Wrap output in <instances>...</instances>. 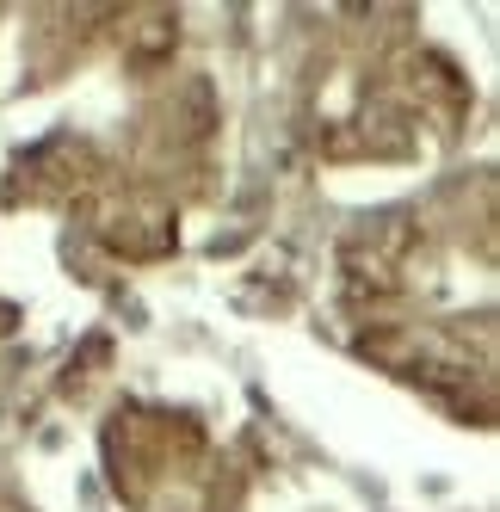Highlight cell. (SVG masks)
<instances>
[{"instance_id": "cell-2", "label": "cell", "mask_w": 500, "mask_h": 512, "mask_svg": "<svg viewBox=\"0 0 500 512\" xmlns=\"http://www.w3.org/2000/svg\"><path fill=\"white\" fill-rule=\"evenodd\" d=\"M81 223L93 241H105L124 260H161L180 241V223H173V204L155 186H118V179H99V186L81 198Z\"/></svg>"}, {"instance_id": "cell-3", "label": "cell", "mask_w": 500, "mask_h": 512, "mask_svg": "<svg viewBox=\"0 0 500 512\" xmlns=\"http://www.w3.org/2000/svg\"><path fill=\"white\" fill-rule=\"evenodd\" d=\"M414 253H420V229L414 223H377L365 235H352L340 247V284H346V303L352 309H389L408 290L414 272Z\"/></svg>"}, {"instance_id": "cell-4", "label": "cell", "mask_w": 500, "mask_h": 512, "mask_svg": "<svg viewBox=\"0 0 500 512\" xmlns=\"http://www.w3.org/2000/svg\"><path fill=\"white\" fill-rule=\"evenodd\" d=\"M99 155L87 142H44V149H31L13 179H7V204H50V198H87L99 186Z\"/></svg>"}, {"instance_id": "cell-1", "label": "cell", "mask_w": 500, "mask_h": 512, "mask_svg": "<svg viewBox=\"0 0 500 512\" xmlns=\"http://www.w3.org/2000/svg\"><path fill=\"white\" fill-rule=\"evenodd\" d=\"M192 457H204V432L180 414H149L130 408L105 426V463H112V488L124 506H149L167 475H180Z\"/></svg>"}, {"instance_id": "cell-5", "label": "cell", "mask_w": 500, "mask_h": 512, "mask_svg": "<svg viewBox=\"0 0 500 512\" xmlns=\"http://www.w3.org/2000/svg\"><path fill=\"white\" fill-rule=\"evenodd\" d=\"M118 44L136 68H161L173 56V44H180V13L167 7H142V13H124L118 25Z\"/></svg>"}]
</instances>
